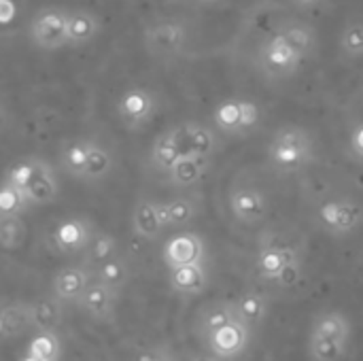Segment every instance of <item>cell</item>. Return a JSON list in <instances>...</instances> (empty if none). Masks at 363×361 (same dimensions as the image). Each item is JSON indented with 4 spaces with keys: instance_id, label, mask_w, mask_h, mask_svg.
Here are the masks:
<instances>
[{
    "instance_id": "6da1fadb",
    "label": "cell",
    "mask_w": 363,
    "mask_h": 361,
    "mask_svg": "<svg viewBox=\"0 0 363 361\" xmlns=\"http://www.w3.org/2000/svg\"><path fill=\"white\" fill-rule=\"evenodd\" d=\"M317 160V143L302 126H283L268 145V162L281 172H298Z\"/></svg>"
},
{
    "instance_id": "7a4b0ae2",
    "label": "cell",
    "mask_w": 363,
    "mask_h": 361,
    "mask_svg": "<svg viewBox=\"0 0 363 361\" xmlns=\"http://www.w3.org/2000/svg\"><path fill=\"white\" fill-rule=\"evenodd\" d=\"M4 179H9L17 187H21L26 191V196L30 198L32 206L49 204L60 194V181H57L53 166L38 155H28V157L15 162L4 172Z\"/></svg>"
},
{
    "instance_id": "3957f363",
    "label": "cell",
    "mask_w": 363,
    "mask_h": 361,
    "mask_svg": "<svg viewBox=\"0 0 363 361\" xmlns=\"http://www.w3.org/2000/svg\"><path fill=\"white\" fill-rule=\"evenodd\" d=\"M304 60L306 57L281 32L266 38L257 51V64L262 72L268 79H277V81L294 77L300 70Z\"/></svg>"
},
{
    "instance_id": "277c9868",
    "label": "cell",
    "mask_w": 363,
    "mask_h": 361,
    "mask_svg": "<svg viewBox=\"0 0 363 361\" xmlns=\"http://www.w3.org/2000/svg\"><path fill=\"white\" fill-rule=\"evenodd\" d=\"M68 13L62 6H45L36 11L28 23V38L38 49H60L68 45Z\"/></svg>"
},
{
    "instance_id": "5b68a950",
    "label": "cell",
    "mask_w": 363,
    "mask_h": 361,
    "mask_svg": "<svg viewBox=\"0 0 363 361\" xmlns=\"http://www.w3.org/2000/svg\"><path fill=\"white\" fill-rule=\"evenodd\" d=\"M262 121V111L257 102L249 98H228L221 100L213 111V123L219 132L228 136H245L255 130Z\"/></svg>"
},
{
    "instance_id": "8992f818",
    "label": "cell",
    "mask_w": 363,
    "mask_h": 361,
    "mask_svg": "<svg viewBox=\"0 0 363 361\" xmlns=\"http://www.w3.org/2000/svg\"><path fill=\"white\" fill-rule=\"evenodd\" d=\"M319 226L332 236H349L363 226V204L353 198H332L317 209Z\"/></svg>"
},
{
    "instance_id": "52a82bcc",
    "label": "cell",
    "mask_w": 363,
    "mask_h": 361,
    "mask_svg": "<svg viewBox=\"0 0 363 361\" xmlns=\"http://www.w3.org/2000/svg\"><path fill=\"white\" fill-rule=\"evenodd\" d=\"M187 40H189L187 28L174 19L155 21V23L147 26L145 34H143L145 49L149 51V55H153L157 60H172V57L181 55L183 49L187 47Z\"/></svg>"
},
{
    "instance_id": "ba28073f",
    "label": "cell",
    "mask_w": 363,
    "mask_h": 361,
    "mask_svg": "<svg viewBox=\"0 0 363 361\" xmlns=\"http://www.w3.org/2000/svg\"><path fill=\"white\" fill-rule=\"evenodd\" d=\"M157 111V98L145 87H128L117 98V115L128 130L145 128Z\"/></svg>"
},
{
    "instance_id": "9c48e42d",
    "label": "cell",
    "mask_w": 363,
    "mask_h": 361,
    "mask_svg": "<svg viewBox=\"0 0 363 361\" xmlns=\"http://www.w3.org/2000/svg\"><path fill=\"white\" fill-rule=\"evenodd\" d=\"M230 209L232 215L245 226H257L268 215V198L266 194L249 183L234 185L230 191Z\"/></svg>"
},
{
    "instance_id": "30bf717a",
    "label": "cell",
    "mask_w": 363,
    "mask_h": 361,
    "mask_svg": "<svg viewBox=\"0 0 363 361\" xmlns=\"http://www.w3.org/2000/svg\"><path fill=\"white\" fill-rule=\"evenodd\" d=\"M94 232L96 230H94L89 219H85V217H68V219H62L51 230V245L62 255L83 253L85 247L89 245Z\"/></svg>"
},
{
    "instance_id": "8fae6325",
    "label": "cell",
    "mask_w": 363,
    "mask_h": 361,
    "mask_svg": "<svg viewBox=\"0 0 363 361\" xmlns=\"http://www.w3.org/2000/svg\"><path fill=\"white\" fill-rule=\"evenodd\" d=\"M164 264L168 268L187 266V264H204L206 260V247L200 234L196 232H181L172 236L164 245Z\"/></svg>"
},
{
    "instance_id": "7c38bea8",
    "label": "cell",
    "mask_w": 363,
    "mask_h": 361,
    "mask_svg": "<svg viewBox=\"0 0 363 361\" xmlns=\"http://www.w3.org/2000/svg\"><path fill=\"white\" fill-rule=\"evenodd\" d=\"M249 340H251V328H247L240 319H236V321L223 326L221 330L213 332L206 338V345L215 357L232 360V357L245 353Z\"/></svg>"
},
{
    "instance_id": "4fadbf2b",
    "label": "cell",
    "mask_w": 363,
    "mask_h": 361,
    "mask_svg": "<svg viewBox=\"0 0 363 361\" xmlns=\"http://www.w3.org/2000/svg\"><path fill=\"white\" fill-rule=\"evenodd\" d=\"M117 298H119V291H115L113 287H108V285H104V283H100V281L94 279L77 304H79V309L85 311L94 321L111 323L113 317H115Z\"/></svg>"
},
{
    "instance_id": "5bb4252c",
    "label": "cell",
    "mask_w": 363,
    "mask_h": 361,
    "mask_svg": "<svg viewBox=\"0 0 363 361\" xmlns=\"http://www.w3.org/2000/svg\"><path fill=\"white\" fill-rule=\"evenodd\" d=\"M94 279H96L94 270H89L83 264L81 266H66L53 279V294L60 300H64L66 304H77Z\"/></svg>"
},
{
    "instance_id": "9a60e30c",
    "label": "cell",
    "mask_w": 363,
    "mask_h": 361,
    "mask_svg": "<svg viewBox=\"0 0 363 361\" xmlns=\"http://www.w3.org/2000/svg\"><path fill=\"white\" fill-rule=\"evenodd\" d=\"M300 253L298 249L289 247V245H264L257 253L255 260V270L259 274V279L264 281H274L289 264L298 262Z\"/></svg>"
},
{
    "instance_id": "2e32d148",
    "label": "cell",
    "mask_w": 363,
    "mask_h": 361,
    "mask_svg": "<svg viewBox=\"0 0 363 361\" xmlns=\"http://www.w3.org/2000/svg\"><path fill=\"white\" fill-rule=\"evenodd\" d=\"M183 155V143H181V128H168L162 134H157V138L151 145L149 151V162L155 170L160 172H170V168L179 162V157Z\"/></svg>"
},
{
    "instance_id": "e0dca14e",
    "label": "cell",
    "mask_w": 363,
    "mask_h": 361,
    "mask_svg": "<svg viewBox=\"0 0 363 361\" xmlns=\"http://www.w3.org/2000/svg\"><path fill=\"white\" fill-rule=\"evenodd\" d=\"M132 228H134V234L145 240L160 238L162 232L166 230V223H164L162 211H160V200L140 198L132 213Z\"/></svg>"
},
{
    "instance_id": "ac0fdd59",
    "label": "cell",
    "mask_w": 363,
    "mask_h": 361,
    "mask_svg": "<svg viewBox=\"0 0 363 361\" xmlns=\"http://www.w3.org/2000/svg\"><path fill=\"white\" fill-rule=\"evenodd\" d=\"M170 289L181 296H198L208 287V272L204 264H187L168 268Z\"/></svg>"
},
{
    "instance_id": "d6986e66",
    "label": "cell",
    "mask_w": 363,
    "mask_h": 361,
    "mask_svg": "<svg viewBox=\"0 0 363 361\" xmlns=\"http://www.w3.org/2000/svg\"><path fill=\"white\" fill-rule=\"evenodd\" d=\"M181 143H183V155H206L213 157L217 151V136L215 132L198 121L181 123Z\"/></svg>"
},
{
    "instance_id": "ffe728a7",
    "label": "cell",
    "mask_w": 363,
    "mask_h": 361,
    "mask_svg": "<svg viewBox=\"0 0 363 361\" xmlns=\"http://www.w3.org/2000/svg\"><path fill=\"white\" fill-rule=\"evenodd\" d=\"M28 330H34L32 302H11L2 306L0 313V334L4 340L19 338Z\"/></svg>"
},
{
    "instance_id": "44dd1931",
    "label": "cell",
    "mask_w": 363,
    "mask_h": 361,
    "mask_svg": "<svg viewBox=\"0 0 363 361\" xmlns=\"http://www.w3.org/2000/svg\"><path fill=\"white\" fill-rule=\"evenodd\" d=\"M102 23L100 17L85 9H74L68 13V45L70 47H83L96 40L100 34Z\"/></svg>"
},
{
    "instance_id": "7402d4cb",
    "label": "cell",
    "mask_w": 363,
    "mask_h": 361,
    "mask_svg": "<svg viewBox=\"0 0 363 361\" xmlns=\"http://www.w3.org/2000/svg\"><path fill=\"white\" fill-rule=\"evenodd\" d=\"M211 168V157L206 155H181L170 168L168 179L174 187H194L204 179Z\"/></svg>"
},
{
    "instance_id": "603a6c76",
    "label": "cell",
    "mask_w": 363,
    "mask_h": 361,
    "mask_svg": "<svg viewBox=\"0 0 363 361\" xmlns=\"http://www.w3.org/2000/svg\"><path fill=\"white\" fill-rule=\"evenodd\" d=\"M311 338H323V340L349 345L351 323L340 311H325V313L317 315L313 330H311Z\"/></svg>"
},
{
    "instance_id": "cb8c5ba5",
    "label": "cell",
    "mask_w": 363,
    "mask_h": 361,
    "mask_svg": "<svg viewBox=\"0 0 363 361\" xmlns=\"http://www.w3.org/2000/svg\"><path fill=\"white\" fill-rule=\"evenodd\" d=\"M64 306L66 302L60 300L55 294L43 296L32 302V317L36 332H55L64 321Z\"/></svg>"
},
{
    "instance_id": "d4e9b609",
    "label": "cell",
    "mask_w": 363,
    "mask_h": 361,
    "mask_svg": "<svg viewBox=\"0 0 363 361\" xmlns=\"http://www.w3.org/2000/svg\"><path fill=\"white\" fill-rule=\"evenodd\" d=\"M198 200L191 196H179L170 200H160V211L166 228H185L198 217Z\"/></svg>"
},
{
    "instance_id": "484cf974",
    "label": "cell",
    "mask_w": 363,
    "mask_h": 361,
    "mask_svg": "<svg viewBox=\"0 0 363 361\" xmlns=\"http://www.w3.org/2000/svg\"><path fill=\"white\" fill-rule=\"evenodd\" d=\"M87 157H89V138L72 140L60 151V168L66 177L77 179V181H85Z\"/></svg>"
},
{
    "instance_id": "4316f807",
    "label": "cell",
    "mask_w": 363,
    "mask_h": 361,
    "mask_svg": "<svg viewBox=\"0 0 363 361\" xmlns=\"http://www.w3.org/2000/svg\"><path fill=\"white\" fill-rule=\"evenodd\" d=\"M117 255H119V247H117L115 236H111L108 232L96 230L89 245L83 251V262L81 264L96 272L102 264H106L108 260H113Z\"/></svg>"
},
{
    "instance_id": "83f0119b",
    "label": "cell",
    "mask_w": 363,
    "mask_h": 361,
    "mask_svg": "<svg viewBox=\"0 0 363 361\" xmlns=\"http://www.w3.org/2000/svg\"><path fill=\"white\" fill-rule=\"evenodd\" d=\"M236 313L247 328L255 330L268 317V298L259 291H245L236 300Z\"/></svg>"
},
{
    "instance_id": "f1b7e54d",
    "label": "cell",
    "mask_w": 363,
    "mask_h": 361,
    "mask_svg": "<svg viewBox=\"0 0 363 361\" xmlns=\"http://www.w3.org/2000/svg\"><path fill=\"white\" fill-rule=\"evenodd\" d=\"M113 166H115L113 153L102 143L89 138V157H87L85 181L87 183H98L102 179H106L113 172Z\"/></svg>"
},
{
    "instance_id": "f546056e",
    "label": "cell",
    "mask_w": 363,
    "mask_h": 361,
    "mask_svg": "<svg viewBox=\"0 0 363 361\" xmlns=\"http://www.w3.org/2000/svg\"><path fill=\"white\" fill-rule=\"evenodd\" d=\"M32 206L30 198L13 181L2 179L0 187V217H21Z\"/></svg>"
},
{
    "instance_id": "4dcf8cb0",
    "label": "cell",
    "mask_w": 363,
    "mask_h": 361,
    "mask_svg": "<svg viewBox=\"0 0 363 361\" xmlns=\"http://www.w3.org/2000/svg\"><path fill=\"white\" fill-rule=\"evenodd\" d=\"M94 277H96V281H100V283H104V285H108V287H113L115 291H119L121 294V289L130 283V279H132V270H130V266H128V262L123 260V257H113V260H108L106 264H102L96 272H94Z\"/></svg>"
},
{
    "instance_id": "1f68e13d",
    "label": "cell",
    "mask_w": 363,
    "mask_h": 361,
    "mask_svg": "<svg viewBox=\"0 0 363 361\" xmlns=\"http://www.w3.org/2000/svg\"><path fill=\"white\" fill-rule=\"evenodd\" d=\"M236 319H238L236 302H219V304L204 311V315L200 319V330H202L204 338H208L213 332L221 330L223 326H228Z\"/></svg>"
},
{
    "instance_id": "d6a6232c",
    "label": "cell",
    "mask_w": 363,
    "mask_h": 361,
    "mask_svg": "<svg viewBox=\"0 0 363 361\" xmlns=\"http://www.w3.org/2000/svg\"><path fill=\"white\" fill-rule=\"evenodd\" d=\"M304 57H308L315 47H317V34L315 30L304 23V21H287L281 30H279Z\"/></svg>"
},
{
    "instance_id": "836d02e7",
    "label": "cell",
    "mask_w": 363,
    "mask_h": 361,
    "mask_svg": "<svg viewBox=\"0 0 363 361\" xmlns=\"http://www.w3.org/2000/svg\"><path fill=\"white\" fill-rule=\"evenodd\" d=\"M28 353L40 361H60L62 360V343L55 336V332H38L30 340Z\"/></svg>"
},
{
    "instance_id": "e575fe53",
    "label": "cell",
    "mask_w": 363,
    "mask_h": 361,
    "mask_svg": "<svg viewBox=\"0 0 363 361\" xmlns=\"http://www.w3.org/2000/svg\"><path fill=\"white\" fill-rule=\"evenodd\" d=\"M340 51L345 57L355 60L363 55V21L349 23L340 34Z\"/></svg>"
},
{
    "instance_id": "d590c367",
    "label": "cell",
    "mask_w": 363,
    "mask_h": 361,
    "mask_svg": "<svg viewBox=\"0 0 363 361\" xmlns=\"http://www.w3.org/2000/svg\"><path fill=\"white\" fill-rule=\"evenodd\" d=\"M26 236V226L21 217H0V243L4 251H13L21 245Z\"/></svg>"
},
{
    "instance_id": "8d00e7d4",
    "label": "cell",
    "mask_w": 363,
    "mask_h": 361,
    "mask_svg": "<svg viewBox=\"0 0 363 361\" xmlns=\"http://www.w3.org/2000/svg\"><path fill=\"white\" fill-rule=\"evenodd\" d=\"M302 279V260H298V262H294V264H289L272 283L274 285H279V287H283V289H289V287H294L298 281Z\"/></svg>"
},
{
    "instance_id": "74e56055",
    "label": "cell",
    "mask_w": 363,
    "mask_h": 361,
    "mask_svg": "<svg viewBox=\"0 0 363 361\" xmlns=\"http://www.w3.org/2000/svg\"><path fill=\"white\" fill-rule=\"evenodd\" d=\"M349 149L359 162H363V121L353 128V132L349 136Z\"/></svg>"
},
{
    "instance_id": "f35d334b",
    "label": "cell",
    "mask_w": 363,
    "mask_h": 361,
    "mask_svg": "<svg viewBox=\"0 0 363 361\" xmlns=\"http://www.w3.org/2000/svg\"><path fill=\"white\" fill-rule=\"evenodd\" d=\"M134 361H172V355L164 349H147L140 351Z\"/></svg>"
},
{
    "instance_id": "ab89813d",
    "label": "cell",
    "mask_w": 363,
    "mask_h": 361,
    "mask_svg": "<svg viewBox=\"0 0 363 361\" xmlns=\"http://www.w3.org/2000/svg\"><path fill=\"white\" fill-rule=\"evenodd\" d=\"M0 6H2V23H9L17 11L13 9V2H11V0H2V2H0Z\"/></svg>"
},
{
    "instance_id": "60d3db41",
    "label": "cell",
    "mask_w": 363,
    "mask_h": 361,
    "mask_svg": "<svg viewBox=\"0 0 363 361\" xmlns=\"http://www.w3.org/2000/svg\"><path fill=\"white\" fill-rule=\"evenodd\" d=\"M291 2L298 6H315V4H321L323 0H291Z\"/></svg>"
},
{
    "instance_id": "b9f144b4",
    "label": "cell",
    "mask_w": 363,
    "mask_h": 361,
    "mask_svg": "<svg viewBox=\"0 0 363 361\" xmlns=\"http://www.w3.org/2000/svg\"><path fill=\"white\" fill-rule=\"evenodd\" d=\"M19 361H40L38 360V357H34V355H30V353H28V355H26V357H21V360Z\"/></svg>"
},
{
    "instance_id": "7bdbcfd3",
    "label": "cell",
    "mask_w": 363,
    "mask_h": 361,
    "mask_svg": "<svg viewBox=\"0 0 363 361\" xmlns=\"http://www.w3.org/2000/svg\"><path fill=\"white\" fill-rule=\"evenodd\" d=\"M196 361H219V357H200V360Z\"/></svg>"
},
{
    "instance_id": "ee69618b",
    "label": "cell",
    "mask_w": 363,
    "mask_h": 361,
    "mask_svg": "<svg viewBox=\"0 0 363 361\" xmlns=\"http://www.w3.org/2000/svg\"><path fill=\"white\" fill-rule=\"evenodd\" d=\"M200 2H204V4H213V2H219V0H200Z\"/></svg>"
},
{
    "instance_id": "f6af8a7d",
    "label": "cell",
    "mask_w": 363,
    "mask_h": 361,
    "mask_svg": "<svg viewBox=\"0 0 363 361\" xmlns=\"http://www.w3.org/2000/svg\"><path fill=\"white\" fill-rule=\"evenodd\" d=\"M98 361H106V360H98Z\"/></svg>"
}]
</instances>
